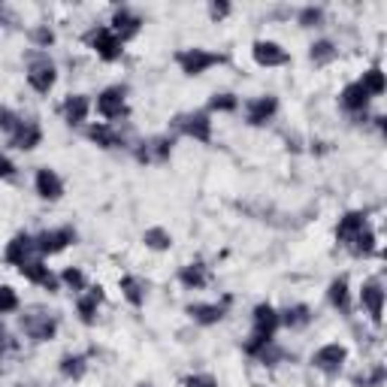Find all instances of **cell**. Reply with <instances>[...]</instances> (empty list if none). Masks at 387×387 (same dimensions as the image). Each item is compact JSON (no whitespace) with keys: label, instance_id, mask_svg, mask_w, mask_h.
<instances>
[{"label":"cell","instance_id":"obj_1","mask_svg":"<svg viewBox=\"0 0 387 387\" xmlns=\"http://www.w3.org/2000/svg\"><path fill=\"white\" fill-rule=\"evenodd\" d=\"M276 327H279V315L272 312V305H267V303L258 305V309H254V333H251V342L246 345V351L258 354L260 348H267Z\"/></svg>","mask_w":387,"mask_h":387},{"label":"cell","instance_id":"obj_2","mask_svg":"<svg viewBox=\"0 0 387 387\" xmlns=\"http://www.w3.org/2000/svg\"><path fill=\"white\" fill-rule=\"evenodd\" d=\"M176 61H179V67L185 70L188 76H200L203 70L221 64L224 58L221 55H212V52H203V49H188V52H179Z\"/></svg>","mask_w":387,"mask_h":387},{"label":"cell","instance_id":"obj_3","mask_svg":"<svg viewBox=\"0 0 387 387\" xmlns=\"http://www.w3.org/2000/svg\"><path fill=\"white\" fill-rule=\"evenodd\" d=\"M88 43L94 46V52L103 58V61H118V58H121V39L112 34L109 27H97L94 34L88 37Z\"/></svg>","mask_w":387,"mask_h":387},{"label":"cell","instance_id":"obj_4","mask_svg":"<svg viewBox=\"0 0 387 387\" xmlns=\"http://www.w3.org/2000/svg\"><path fill=\"white\" fill-rule=\"evenodd\" d=\"M97 112L103 118H121V115H127V103H125V91L121 88H106L103 94L97 97Z\"/></svg>","mask_w":387,"mask_h":387},{"label":"cell","instance_id":"obj_5","mask_svg":"<svg viewBox=\"0 0 387 387\" xmlns=\"http://www.w3.org/2000/svg\"><path fill=\"white\" fill-rule=\"evenodd\" d=\"M251 55H254V61H258L260 67H281V64H288V52H284L279 43H269V39L254 43Z\"/></svg>","mask_w":387,"mask_h":387},{"label":"cell","instance_id":"obj_6","mask_svg":"<svg viewBox=\"0 0 387 387\" xmlns=\"http://www.w3.org/2000/svg\"><path fill=\"white\" fill-rule=\"evenodd\" d=\"M345 357H348V351L342 348V345H324L321 351H315V366L318 369H324V372H339L342 369V363H345Z\"/></svg>","mask_w":387,"mask_h":387},{"label":"cell","instance_id":"obj_7","mask_svg":"<svg viewBox=\"0 0 387 387\" xmlns=\"http://www.w3.org/2000/svg\"><path fill=\"white\" fill-rule=\"evenodd\" d=\"M27 82L34 91H39V94H49V88L55 85V67L49 64V61H37L27 73Z\"/></svg>","mask_w":387,"mask_h":387},{"label":"cell","instance_id":"obj_8","mask_svg":"<svg viewBox=\"0 0 387 387\" xmlns=\"http://www.w3.org/2000/svg\"><path fill=\"white\" fill-rule=\"evenodd\" d=\"M70 242H73V230H49V233H43L34 246L43 251V254H58V251H64Z\"/></svg>","mask_w":387,"mask_h":387},{"label":"cell","instance_id":"obj_9","mask_svg":"<svg viewBox=\"0 0 387 387\" xmlns=\"http://www.w3.org/2000/svg\"><path fill=\"white\" fill-rule=\"evenodd\" d=\"M363 230H366V218L360 215V212H351V215H345V218L339 221V227H336V236H339L342 246H351V242L357 239Z\"/></svg>","mask_w":387,"mask_h":387},{"label":"cell","instance_id":"obj_10","mask_svg":"<svg viewBox=\"0 0 387 387\" xmlns=\"http://www.w3.org/2000/svg\"><path fill=\"white\" fill-rule=\"evenodd\" d=\"M139 18L134 15V13H127V9H121V13H115V18H112V34H115L121 43H125V39H130V37H137L139 34Z\"/></svg>","mask_w":387,"mask_h":387},{"label":"cell","instance_id":"obj_11","mask_svg":"<svg viewBox=\"0 0 387 387\" xmlns=\"http://www.w3.org/2000/svg\"><path fill=\"white\" fill-rule=\"evenodd\" d=\"M39 127L34 125V121H18V127L13 130V146L15 148H22V151H27V148H37L39 146Z\"/></svg>","mask_w":387,"mask_h":387},{"label":"cell","instance_id":"obj_12","mask_svg":"<svg viewBox=\"0 0 387 387\" xmlns=\"http://www.w3.org/2000/svg\"><path fill=\"white\" fill-rule=\"evenodd\" d=\"M18 272H22L27 281L43 284V288L55 291V276H52V272H49V267H43L39 260H27V263H22V267H18Z\"/></svg>","mask_w":387,"mask_h":387},{"label":"cell","instance_id":"obj_13","mask_svg":"<svg viewBox=\"0 0 387 387\" xmlns=\"http://www.w3.org/2000/svg\"><path fill=\"white\" fill-rule=\"evenodd\" d=\"M360 300H363V305H366V309H369L372 321H381V309H384V291L379 288V284H375V281L363 284V291H360Z\"/></svg>","mask_w":387,"mask_h":387},{"label":"cell","instance_id":"obj_14","mask_svg":"<svg viewBox=\"0 0 387 387\" xmlns=\"http://www.w3.org/2000/svg\"><path fill=\"white\" fill-rule=\"evenodd\" d=\"M37 191H39V197H46V200H58L61 194H64V185H61V179L52 170H39L37 172Z\"/></svg>","mask_w":387,"mask_h":387},{"label":"cell","instance_id":"obj_15","mask_svg":"<svg viewBox=\"0 0 387 387\" xmlns=\"http://www.w3.org/2000/svg\"><path fill=\"white\" fill-rule=\"evenodd\" d=\"M182 130H185L188 137L200 139V142H209V137H212V121H209L206 115H191V118L182 121Z\"/></svg>","mask_w":387,"mask_h":387},{"label":"cell","instance_id":"obj_16","mask_svg":"<svg viewBox=\"0 0 387 387\" xmlns=\"http://www.w3.org/2000/svg\"><path fill=\"white\" fill-rule=\"evenodd\" d=\"M30 248H34V239H30V236H15L13 242H9V248H6V260L15 263V267H22V263H27Z\"/></svg>","mask_w":387,"mask_h":387},{"label":"cell","instance_id":"obj_17","mask_svg":"<svg viewBox=\"0 0 387 387\" xmlns=\"http://www.w3.org/2000/svg\"><path fill=\"white\" fill-rule=\"evenodd\" d=\"M366 103H369V94L363 91L360 82H354V85H348V88L342 91V106H345V109L360 112V109H366Z\"/></svg>","mask_w":387,"mask_h":387},{"label":"cell","instance_id":"obj_18","mask_svg":"<svg viewBox=\"0 0 387 387\" xmlns=\"http://www.w3.org/2000/svg\"><path fill=\"white\" fill-rule=\"evenodd\" d=\"M88 115V97L82 94H73L64 100V118L70 121V125H79V121H85Z\"/></svg>","mask_w":387,"mask_h":387},{"label":"cell","instance_id":"obj_19","mask_svg":"<svg viewBox=\"0 0 387 387\" xmlns=\"http://www.w3.org/2000/svg\"><path fill=\"white\" fill-rule=\"evenodd\" d=\"M276 109H279L276 97H260V100H254V103L248 106V121H251V125H263V121H267Z\"/></svg>","mask_w":387,"mask_h":387},{"label":"cell","instance_id":"obj_20","mask_svg":"<svg viewBox=\"0 0 387 387\" xmlns=\"http://www.w3.org/2000/svg\"><path fill=\"white\" fill-rule=\"evenodd\" d=\"M188 315L194 321H200V324H215V321H221L224 318V305H191L188 309Z\"/></svg>","mask_w":387,"mask_h":387},{"label":"cell","instance_id":"obj_21","mask_svg":"<svg viewBox=\"0 0 387 387\" xmlns=\"http://www.w3.org/2000/svg\"><path fill=\"white\" fill-rule=\"evenodd\" d=\"M100 300H103V291H100V288H91L88 297L79 300V315H82L85 324L94 321V312H97V303H100Z\"/></svg>","mask_w":387,"mask_h":387},{"label":"cell","instance_id":"obj_22","mask_svg":"<svg viewBox=\"0 0 387 387\" xmlns=\"http://www.w3.org/2000/svg\"><path fill=\"white\" fill-rule=\"evenodd\" d=\"M88 137L97 142V146H103V148H115L118 146V137H115V130H112L109 125H94L88 130Z\"/></svg>","mask_w":387,"mask_h":387},{"label":"cell","instance_id":"obj_23","mask_svg":"<svg viewBox=\"0 0 387 387\" xmlns=\"http://www.w3.org/2000/svg\"><path fill=\"white\" fill-rule=\"evenodd\" d=\"M25 330L34 336V339L39 342H46V339H52L55 336V321H49V318H39V321H27L25 324Z\"/></svg>","mask_w":387,"mask_h":387},{"label":"cell","instance_id":"obj_24","mask_svg":"<svg viewBox=\"0 0 387 387\" xmlns=\"http://www.w3.org/2000/svg\"><path fill=\"white\" fill-rule=\"evenodd\" d=\"M142 242H146L148 248H155V251H164V248H170V246H172L170 233H167L164 227H151V230H146V236H142Z\"/></svg>","mask_w":387,"mask_h":387},{"label":"cell","instance_id":"obj_25","mask_svg":"<svg viewBox=\"0 0 387 387\" xmlns=\"http://www.w3.org/2000/svg\"><path fill=\"white\" fill-rule=\"evenodd\" d=\"M182 284H188V288H203V284H206V269H203V263H191V267L182 269Z\"/></svg>","mask_w":387,"mask_h":387},{"label":"cell","instance_id":"obj_26","mask_svg":"<svg viewBox=\"0 0 387 387\" xmlns=\"http://www.w3.org/2000/svg\"><path fill=\"white\" fill-rule=\"evenodd\" d=\"M121 291H125L127 303H134V305H142V300H146V293H142V284H139L134 276H125V279H121Z\"/></svg>","mask_w":387,"mask_h":387},{"label":"cell","instance_id":"obj_27","mask_svg":"<svg viewBox=\"0 0 387 387\" xmlns=\"http://www.w3.org/2000/svg\"><path fill=\"white\" fill-rule=\"evenodd\" d=\"M363 91H366V94H384V76H381V70L379 67H372L369 70V73H366L363 76Z\"/></svg>","mask_w":387,"mask_h":387},{"label":"cell","instance_id":"obj_28","mask_svg":"<svg viewBox=\"0 0 387 387\" xmlns=\"http://www.w3.org/2000/svg\"><path fill=\"white\" fill-rule=\"evenodd\" d=\"M330 300H333V305H339V309H348V281L336 279L330 284Z\"/></svg>","mask_w":387,"mask_h":387},{"label":"cell","instance_id":"obj_29","mask_svg":"<svg viewBox=\"0 0 387 387\" xmlns=\"http://www.w3.org/2000/svg\"><path fill=\"white\" fill-rule=\"evenodd\" d=\"M284 324H288V327H303V324H309V309H305V305H293V309L284 312Z\"/></svg>","mask_w":387,"mask_h":387},{"label":"cell","instance_id":"obj_30","mask_svg":"<svg viewBox=\"0 0 387 387\" xmlns=\"http://www.w3.org/2000/svg\"><path fill=\"white\" fill-rule=\"evenodd\" d=\"M18 309V297L13 288H6V284H0V315L6 312H15Z\"/></svg>","mask_w":387,"mask_h":387},{"label":"cell","instance_id":"obj_31","mask_svg":"<svg viewBox=\"0 0 387 387\" xmlns=\"http://www.w3.org/2000/svg\"><path fill=\"white\" fill-rule=\"evenodd\" d=\"M333 55H336V49L330 43H315L312 46V61H315V64H327V61H333Z\"/></svg>","mask_w":387,"mask_h":387},{"label":"cell","instance_id":"obj_32","mask_svg":"<svg viewBox=\"0 0 387 387\" xmlns=\"http://www.w3.org/2000/svg\"><path fill=\"white\" fill-rule=\"evenodd\" d=\"M372 242H375V236H372V233H369V230H363V233H360V236H357V239H354V242H351V246H348V248H351L354 254H369V251H372Z\"/></svg>","mask_w":387,"mask_h":387},{"label":"cell","instance_id":"obj_33","mask_svg":"<svg viewBox=\"0 0 387 387\" xmlns=\"http://www.w3.org/2000/svg\"><path fill=\"white\" fill-rule=\"evenodd\" d=\"M61 369H64V375H76V379H79V375L85 372V366H82V357H67Z\"/></svg>","mask_w":387,"mask_h":387},{"label":"cell","instance_id":"obj_34","mask_svg":"<svg viewBox=\"0 0 387 387\" xmlns=\"http://www.w3.org/2000/svg\"><path fill=\"white\" fill-rule=\"evenodd\" d=\"M64 281L70 284V288H85V276H82V272H79V269H64Z\"/></svg>","mask_w":387,"mask_h":387},{"label":"cell","instance_id":"obj_35","mask_svg":"<svg viewBox=\"0 0 387 387\" xmlns=\"http://www.w3.org/2000/svg\"><path fill=\"white\" fill-rule=\"evenodd\" d=\"M185 387H218V384H215L212 375H191V379L185 381Z\"/></svg>","mask_w":387,"mask_h":387},{"label":"cell","instance_id":"obj_36","mask_svg":"<svg viewBox=\"0 0 387 387\" xmlns=\"http://www.w3.org/2000/svg\"><path fill=\"white\" fill-rule=\"evenodd\" d=\"M212 109H221V112H230V109H236V100H233L230 94H221L212 100Z\"/></svg>","mask_w":387,"mask_h":387},{"label":"cell","instance_id":"obj_37","mask_svg":"<svg viewBox=\"0 0 387 387\" xmlns=\"http://www.w3.org/2000/svg\"><path fill=\"white\" fill-rule=\"evenodd\" d=\"M13 172H15V167H13V160H9V158H4V155H0V179H9V176H13Z\"/></svg>","mask_w":387,"mask_h":387},{"label":"cell","instance_id":"obj_38","mask_svg":"<svg viewBox=\"0 0 387 387\" xmlns=\"http://www.w3.org/2000/svg\"><path fill=\"white\" fill-rule=\"evenodd\" d=\"M318 18H321L318 9H305V13H303V25H312V22H318Z\"/></svg>","mask_w":387,"mask_h":387},{"label":"cell","instance_id":"obj_39","mask_svg":"<svg viewBox=\"0 0 387 387\" xmlns=\"http://www.w3.org/2000/svg\"><path fill=\"white\" fill-rule=\"evenodd\" d=\"M227 4H215V6H212V15H215V18H221V15H227Z\"/></svg>","mask_w":387,"mask_h":387},{"label":"cell","instance_id":"obj_40","mask_svg":"<svg viewBox=\"0 0 387 387\" xmlns=\"http://www.w3.org/2000/svg\"><path fill=\"white\" fill-rule=\"evenodd\" d=\"M37 43H52V34L49 30H37Z\"/></svg>","mask_w":387,"mask_h":387},{"label":"cell","instance_id":"obj_41","mask_svg":"<svg viewBox=\"0 0 387 387\" xmlns=\"http://www.w3.org/2000/svg\"><path fill=\"white\" fill-rule=\"evenodd\" d=\"M6 345H9V339H6V330H4V327H0V351H4V348H6Z\"/></svg>","mask_w":387,"mask_h":387}]
</instances>
